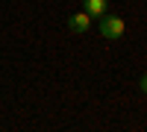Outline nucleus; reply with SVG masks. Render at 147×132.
I'll list each match as a JSON object with an SVG mask.
<instances>
[{"instance_id":"nucleus-3","label":"nucleus","mask_w":147,"mask_h":132,"mask_svg":"<svg viewBox=\"0 0 147 132\" xmlns=\"http://www.w3.org/2000/svg\"><path fill=\"white\" fill-rule=\"evenodd\" d=\"M82 6H85V12L91 18H103L109 12V0H82Z\"/></svg>"},{"instance_id":"nucleus-2","label":"nucleus","mask_w":147,"mask_h":132,"mask_svg":"<svg viewBox=\"0 0 147 132\" xmlns=\"http://www.w3.org/2000/svg\"><path fill=\"white\" fill-rule=\"evenodd\" d=\"M88 27H91V15H88V12H77V15H71V18H68V29H71V32H77V35L88 32Z\"/></svg>"},{"instance_id":"nucleus-1","label":"nucleus","mask_w":147,"mask_h":132,"mask_svg":"<svg viewBox=\"0 0 147 132\" xmlns=\"http://www.w3.org/2000/svg\"><path fill=\"white\" fill-rule=\"evenodd\" d=\"M124 29H127L124 18H118V15H103V21H100V35H103V38L115 41V38L124 35Z\"/></svg>"}]
</instances>
